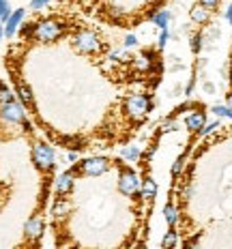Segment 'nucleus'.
Instances as JSON below:
<instances>
[{"mask_svg":"<svg viewBox=\"0 0 232 249\" xmlns=\"http://www.w3.org/2000/svg\"><path fill=\"white\" fill-rule=\"evenodd\" d=\"M226 19H228V24H232V2L228 4V9H226Z\"/></svg>","mask_w":232,"mask_h":249,"instance_id":"31","label":"nucleus"},{"mask_svg":"<svg viewBox=\"0 0 232 249\" xmlns=\"http://www.w3.org/2000/svg\"><path fill=\"white\" fill-rule=\"evenodd\" d=\"M63 33H65V26L60 22H56V19H43L35 28V39L41 41V43H52V41H56L58 37H63Z\"/></svg>","mask_w":232,"mask_h":249,"instance_id":"1","label":"nucleus"},{"mask_svg":"<svg viewBox=\"0 0 232 249\" xmlns=\"http://www.w3.org/2000/svg\"><path fill=\"white\" fill-rule=\"evenodd\" d=\"M125 107H127V112L131 114L133 118H144L146 116V112L151 110V97L148 95H131L129 99L125 101Z\"/></svg>","mask_w":232,"mask_h":249,"instance_id":"4","label":"nucleus"},{"mask_svg":"<svg viewBox=\"0 0 232 249\" xmlns=\"http://www.w3.org/2000/svg\"><path fill=\"white\" fill-rule=\"evenodd\" d=\"M13 97H11V92H9V88L0 82V103H7V101H11Z\"/></svg>","mask_w":232,"mask_h":249,"instance_id":"24","label":"nucleus"},{"mask_svg":"<svg viewBox=\"0 0 232 249\" xmlns=\"http://www.w3.org/2000/svg\"><path fill=\"white\" fill-rule=\"evenodd\" d=\"M2 35H4V28H2V24H0V39H2Z\"/></svg>","mask_w":232,"mask_h":249,"instance_id":"32","label":"nucleus"},{"mask_svg":"<svg viewBox=\"0 0 232 249\" xmlns=\"http://www.w3.org/2000/svg\"><path fill=\"white\" fill-rule=\"evenodd\" d=\"M50 0H30V9H41V7H45Z\"/></svg>","mask_w":232,"mask_h":249,"instance_id":"28","label":"nucleus"},{"mask_svg":"<svg viewBox=\"0 0 232 249\" xmlns=\"http://www.w3.org/2000/svg\"><path fill=\"white\" fill-rule=\"evenodd\" d=\"M0 118L11 124H18V123H24L26 121V112L24 107L19 106L18 101H7V103H0Z\"/></svg>","mask_w":232,"mask_h":249,"instance_id":"6","label":"nucleus"},{"mask_svg":"<svg viewBox=\"0 0 232 249\" xmlns=\"http://www.w3.org/2000/svg\"><path fill=\"white\" fill-rule=\"evenodd\" d=\"M65 211H67L65 200H58V202L54 204V209H52V215H54V217H63V215H65Z\"/></svg>","mask_w":232,"mask_h":249,"instance_id":"22","label":"nucleus"},{"mask_svg":"<svg viewBox=\"0 0 232 249\" xmlns=\"http://www.w3.org/2000/svg\"><path fill=\"white\" fill-rule=\"evenodd\" d=\"M73 170H69V172H65L63 176L58 178V196H63V194H67V191L73 187Z\"/></svg>","mask_w":232,"mask_h":249,"instance_id":"12","label":"nucleus"},{"mask_svg":"<svg viewBox=\"0 0 232 249\" xmlns=\"http://www.w3.org/2000/svg\"><path fill=\"white\" fill-rule=\"evenodd\" d=\"M230 82H232V69H230Z\"/></svg>","mask_w":232,"mask_h":249,"instance_id":"33","label":"nucleus"},{"mask_svg":"<svg viewBox=\"0 0 232 249\" xmlns=\"http://www.w3.org/2000/svg\"><path fill=\"white\" fill-rule=\"evenodd\" d=\"M136 43H138L136 35H127V37H125V48H133Z\"/></svg>","mask_w":232,"mask_h":249,"instance_id":"29","label":"nucleus"},{"mask_svg":"<svg viewBox=\"0 0 232 249\" xmlns=\"http://www.w3.org/2000/svg\"><path fill=\"white\" fill-rule=\"evenodd\" d=\"M33 161H35V165H37L39 170H48L50 172V170L54 168V150H52V146H48V144H43V142L35 144Z\"/></svg>","mask_w":232,"mask_h":249,"instance_id":"2","label":"nucleus"},{"mask_svg":"<svg viewBox=\"0 0 232 249\" xmlns=\"http://www.w3.org/2000/svg\"><path fill=\"white\" fill-rule=\"evenodd\" d=\"M123 157L129 159V161H136V159H140V148L138 146H127V148H123Z\"/></svg>","mask_w":232,"mask_h":249,"instance_id":"17","label":"nucleus"},{"mask_svg":"<svg viewBox=\"0 0 232 249\" xmlns=\"http://www.w3.org/2000/svg\"><path fill=\"white\" fill-rule=\"evenodd\" d=\"M118 189L125 196H136L138 189H140V180H138V174L133 172L131 168H123L121 174H118Z\"/></svg>","mask_w":232,"mask_h":249,"instance_id":"5","label":"nucleus"},{"mask_svg":"<svg viewBox=\"0 0 232 249\" xmlns=\"http://www.w3.org/2000/svg\"><path fill=\"white\" fill-rule=\"evenodd\" d=\"M177 245V232L174 230H168L166 232V236H163V241H161V247H174Z\"/></svg>","mask_w":232,"mask_h":249,"instance_id":"19","label":"nucleus"},{"mask_svg":"<svg viewBox=\"0 0 232 249\" xmlns=\"http://www.w3.org/2000/svg\"><path fill=\"white\" fill-rule=\"evenodd\" d=\"M168 39H170V33H168V28H163L161 35H159V48H166Z\"/></svg>","mask_w":232,"mask_h":249,"instance_id":"26","label":"nucleus"},{"mask_svg":"<svg viewBox=\"0 0 232 249\" xmlns=\"http://www.w3.org/2000/svg\"><path fill=\"white\" fill-rule=\"evenodd\" d=\"M198 2L209 9V11H215V9L219 7V0H198Z\"/></svg>","mask_w":232,"mask_h":249,"instance_id":"25","label":"nucleus"},{"mask_svg":"<svg viewBox=\"0 0 232 249\" xmlns=\"http://www.w3.org/2000/svg\"><path fill=\"white\" fill-rule=\"evenodd\" d=\"M183 159H185V157H183V155H180V157L177 159V161H174V165H172V174H174V176H177V174L180 172V168H183Z\"/></svg>","mask_w":232,"mask_h":249,"instance_id":"27","label":"nucleus"},{"mask_svg":"<svg viewBox=\"0 0 232 249\" xmlns=\"http://www.w3.org/2000/svg\"><path fill=\"white\" fill-rule=\"evenodd\" d=\"M26 234H28L30 238H39L41 234H43V221H41L39 217H33V219L26 224Z\"/></svg>","mask_w":232,"mask_h":249,"instance_id":"11","label":"nucleus"},{"mask_svg":"<svg viewBox=\"0 0 232 249\" xmlns=\"http://www.w3.org/2000/svg\"><path fill=\"white\" fill-rule=\"evenodd\" d=\"M22 19H24V9H18L15 13L9 15L7 26H4V35H7V37H13L15 30H18V26H19V22H22Z\"/></svg>","mask_w":232,"mask_h":249,"instance_id":"10","label":"nucleus"},{"mask_svg":"<svg viewBox=\"0 0 232 249\" xmlns=\"http://www.w3.org/2000/svg\"><path fill=\"white\" fill-rule=\"evenodd\" d=\"M202 88H204V92H209V95H213V92H215V86L211 84V82H204Z\"/></svg>","mask_w":232,"mask_h":249,"instance_id":"30","label":"nucleus"},{"mask_svg":"<svg viewBox=\"0 0 232 249\" xmlns=\"http://www.w3.org/2000/svg\"><path fill=\"white\" fill-rule=\"evenodd\" d=\"M189 18H192V22L204 26V24H209V19H211V11L198 2V4H194V7L189 9Z\"/></svg>","mask_w":232,"mask_h":249,"instance_id":"8","label":"nucleus"},{"mask_svg":"<svg viewBox=\"0 0 232 249\" xmlns=\"http://www.w3.org/2000/svg\"><path fill=\"white\" fill-rule=\"evenodd\" d=\"M202 39H204L202 33H196L192 37V52H194V54H198V52L202 50Z\"/></svg>","mask_w":232,"mask_h":249,"instance_id":"20","label":"nucleus"},{"mask_svg":"<svg viewBox=\"0 0 232 249\" xmlns=\"http://www.w3.org/2000/svg\"><path fill=\"white\" fill-rule=\"evenodd\" d=\"M170 18H172V13L168 11V9H161L159 13H155L153 15V24L157 26V28H168V24H170Z\"/></svg>","mask_w":232,"mask_h":249,"instance_id":"13","label":"nucleus"},{"mask_svg":"<svg viewBox=\"0 0 232 249\" xmlns=\"http://www.w3.org/2000/svg\"><path fill=\"white\" fill-rule=\"evenodd\" d=\"M211 112L215 114V116H226L232 121V107L230 106H213L211 107Z\"/></svg>","mask_w":232,"mask_h":249,"instance_id":"18","label":"nucleus"},{"mask_svg":"<svg viewBox=\"0 0 232 249\" xmlns=\"http://www.w3.org/2000/svg\"><path fill=\"white\" fill-rule=\"evenodd\" d=\"M206 124V114L204 112H192L187 118H185V127L189 131H200Z\"/></svg>","mask_w":232,"mask_h":249,"instance_id":"9","label":"nucleus"},{"mask_svg":"<svg viewBox=\"0 0 232 249\" xmlns=\"http://www.w3.org/2000/svg\"><path fill=\"white\" fill-rule=\"evenodd\" d=\"M9 15H11V9H9L7 0H0V22H7Z\"/></svg>","mask_w":232,"mask_h":249,"instance_id":"21","label":"nucleus"},{"mask_svg":"<svg viewBox=\"0 0 232 249\" xmlns=\"http://www.w3.org/2000/svg\"><path fill=\"white\" fill-rule=\"evenodd\" d=\"M155 194H157V185H155L153 178H146V180H144V185H142V198L153 200Z\"/></svg>","mask_w":232,"mask_h":249,"instance_id":"14","label":"nucleus"},{"mask_svg":"<svg viewBox=\"0 0 232 249\" xmlns=\"http://www.w3.org/2000/svg\"><path fill=\"white\" fill-rule=\"evenodd\" d=\"M163 217H166L168 226H174V224H177V219H178L177 206H174V204H166V206H163Z\"/></svg>","mask_w":232,"mask_h":249,"instance_id":"15","label":"nucleus"},{"mask_svg":"<svg viewBox=\"0 0 232 249\" xmlns=\"http://www.w3.org/2000/svg\"><path fill=\"white\" fill-rule=\"evenodd\" d=\"M215 129H219V123H217V121H215V123H209V124H204V127L200 129L198 133H200V136H209V133H213Z\"/></svg>","mask_w":232,"mask_h":249,"instance_id":"23","label":"nucleus"},{"mask_svg":"<svg viewBox=\"0 0 232 249\" xmlns=\"http://www.w3.org/2000/svg\"><path fill=\"white\" fill-rule=\"evenodd\" d=\"M110 168V159L106 157H90V159H84V161L77 163V172L80 174H86V176H99L103 174L106 170Z\"/></svg>","mask_w":232,"mask_h":249,"instance_id":"3","label":"nucleus"},{"mask_svg":"<svg viewBox=\"0 0 232 249\" xmlns=\"http://www.w3.org/2000/svg\"><path fill=\"white\" fill-rule=\"evenodd\" d=\"M73 43H75V48L80 50L82 54H92V52H97L101 48L99 37H97L95 33H90V30H82V33H77Z\"/></svg>","mask_w":232,"mask_h":249,"instance_id":"7","label":"nucleus"},{"mask_svg":"<svg viewBox=\"0 0 232 249\" xmlns=\"http://www.w3.org/2000/svg\"><path fill=\"white\" fill-rule=\"evenodd\" d=\"M18 92H19V99L24 101V106L33 107V92H30V88L24 86V84H19L18 86Z\"/></svg>","mask_w":232,"mask_h":249,"instance_id":"16","label":"nucleus"}]
</instances>
